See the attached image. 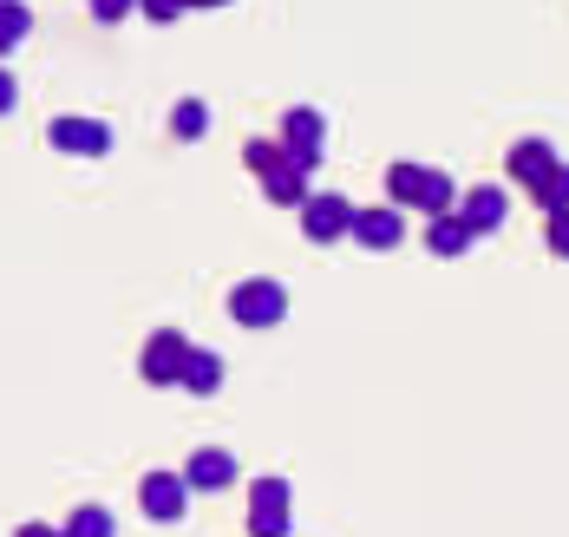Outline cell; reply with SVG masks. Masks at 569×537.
I'll list each match as a JSON object with an SVG mask.
<instances>
[{
	"mask_svg": "<svg viewBox=\"0 0 569 537\" xmlns=\"http://www.w3.org/2000/svg\"><path fill=\"white\" fill-rule=\"evenodd\" d=\"M282 315H288V289L276 276H249V282L229 289V321L236 328H276Z\"/></svg>",
	"mask_w": 569,
	"mask_h": 537,
	"instance_id": "6da1fadb",
	"label": "cell"
},
{
	"mask_svg": "<svg viewBox=\"0 0 569 537\" xmlns=\"http://www.w3.org/2000/svg\"><path fill=\"white\" fill-rule=\"evenodd\" d=\"M288 505H295V485L288 478H256L249 485V531L256 537H288L295 531V518H288Z\"/></svg>",
	"mask_w": 569,
	"mask_h": 537,
	"instance_id": "7a4b0ae2",
	"label": "cell"
},
{
	"mask_svg": "<svg viewBox=\"0 0 569 537\" xmlns=\"http://www.w3.org/2000/svg\"><path fill=\"white\" fill-rule=\"evenodd\" d=\"M183 360H190V341H183L177 328H158V335L144 341V355H138V374H144L151 387H177V380H183Z\"/></svg>",
	"mask_w": 569,
	"mask_h": 537,
	"instance_id": "3957f363",
	"label": "cell"
},
{
	"mask_svg": "<svg viewBox=\"0 0 569 537\" xmlns=\"http://www.w3.org/2000/svg\"><path fill=\"white\" fill-rule=\"evenodd\" d=\"M347 223H353V203L347 197H335V190H308L301 197V230H308V242H341Z\"/></svg>",
	"mask_w": 569,
	"mask_h": 537,
	"instance_id": "277c9868",
	"label": "cell"
},
{
	"mask_svg": "<svg viewBox=\"0 0 569 537\" xmlns=\"http://www.w3.org/2000/svg\"><path fill=\"white\" fill-rule=\"evenodd\" d=\"M321 138H328V119L315 106H295L282 119V151H288V165H301V171L321 165Z\"/></svg>",
	"mask_w": 569,
	"mask_h": 537,
	"instance_id": "5b68a950",
	"label": "cell"
},
{
	"mask_svg": "<svg viewBox=\"0 0 569 537\" xmlns=\"http://www.w3.org/2000/svg\"><path fill=\"white\" fill-rule=\"evenodd\" d=\"M47 145L66 158H106L112 151V125L106 119H53L47 125Z\"/></svg>",
	"mask_w": 569,
	"mask_h": 537,
	"instance_id": "8992f818",
	"label": "cell"
},
{
	"mask_svg": "<svg viewBox=\"0 0 569 537\" xmlns=\"http://www.w3.org/2000/svg\"><path fill=\"white\" fill-rule=\"evenodd\" d=\"M138 505H144L151 525H177L190 511V485H183V473H151L138 485Z\"/></svg>",
	"mask_w": 569,
	"mask_h": 537,
	"instance_id": "52a82bcc",
	"label": "cell"
},
{
	"mask_svg": "<svg viewBox=\"0 0 569 537\" xmlns=\"http://www.w3.org/2000/svg\"><path fill=\"white\" fill-rule=\"evenodd\" d=\"M347 237L360 242V249H399L406 242V217H399V203H380V210H353V223H347Z\"/></svg>",
	"mask_w": 569,
	"mask_h": 537,
	"instance_id": "ba28073f",
	"label": "cell"
},
{
	"mask_svg": "<svg viewBox=\"0 0 569 537\" xmlns=\"http://www.w3.org/2000/svg\"><path fill=\"white\" fill-rule=\"evenodd\" d=\"M458 217H465V230H471V237H491V230H505V217H511V197H505L498 183H478V190H465Z\"/></svg>",
	"mask_w": 569,
	"mask_h": 537,
	"instance_id": "9c48e42d",
	"label": "cell"
},
{
	"mask_svg": "<svg viewBox=\"0 0 569 537\" xmlns=\"http://www.w3.org/2000/svg\"><path fill=\"white\" fill-rule=\"evenodd\" d=\"M557 165H563V158H557V145H543V138H523V145H511V158H505V171H511L523 190H537Z\"/></svg>",
	"mask_w": 569,
	"mask_h": 537,
	"instance_id": "30bf717a",
	"label": "cell"
},
{
	"mask_svg": "<svg viewBox=\"0 0 569 537\" xmlns=\"http://www.w3.org/2000/svg\"><path fill=\"white\" fill-rule=\"evenodd\" d=\"M183 485H190V491H229V485H236V459H229L223 446H203V453H190Z\"/></svg>",
	"mask_w": 569,
	"mask_h": 537,
	"instance_id": "8fae6325",
	"label": "cell"
},
{
	"mask_svg": "<svg viewBox=\"0 0 569 537\" xmlns=\"http://www.w3.org/2000/svg\"><path fill=\"white\" fill-rule=\"evenodd\" d=\"M262 197H269V203H282V210H301V197H308V171L282 158L276 171H262Z\"/></svg>",
	"mask_w": 569,
	"mask_h": 537,
	"instance_id": "7c38bea8",
	"label": "cell"
},
{
	"mask_svg": "<svg viewBox=\"0 0 569 537\" xmlns=\"http://www.w3.org/2000/svg\"><path fill=\"white\" fill-rule=\"evenodd\" d=\"M426 249H432V256H446V262H452V256H465V249H471L465 217H458V210H439V217H432V230H426Z\"/></svg>",
	"mask_w": 569,
	"mask_h": 537,
	"instance_id": "4fadbf2b",
	"label": "cell"
},
{
	"mask_svg": "<svg viewBox=\"0 0 569 537\" xmlns=\"http://www.w3.org/2000/svg\"><path fill=\"white\" fill-rule=\"evenodd\" d=\"M177 387H190V394H217V387H223V355L190 348V360H183V380H177Z\"/></svg>",
	"mask_w": 569,
	"mask_h": 537,
	"instance_id": "5bb4252c",
	"label": "cell"
},
{
	"mask_svg": "<svg viewBox=\"0 0 569 537\" xmlns=\"http://www.w3.org/2000/svg\"><path fill=\"white\" fill-rule=\"evenodd\" d=\"M118 525H112V511L106 505H79L66 525H59V537H112Z\"/></svg>",
	"mask_w": 569,
	"mask_h": 537,
	"instance_id": "9a60e30c",
	"label": "cell"
},
{
	"mask_svg": "<svg viewBox=\"0 0 569 537\" xmlns=\"http://www.w3.org/2000/svg\"><path fill=\"white\" fill-rule=\"evenodd\" d=\"M27 33H33L27 7H20V0H0V53H13V47H20Z\"/></svg>",
	"mask_w": 569,
	"mask_h": 537,
	"instance_id": "2e32d148",
	"label": "cell"
},
{
	"mask_svg": "<svg viewBox=\"0 0 569 537\" xmlns=\"http://www.w3.org/2000/svg\"><path fill=\"white\" fill-rule=\"evenodd\" d=\"M282 158H288V151H282V138H249V145H242V165H249L256 178H262V171H276Z\"/></svg>",
	"mask_w": 569,
	"mask_h": 537,
	"instance_id": "e0dca14e",
	"label": "cell"
},
{
	"mask_svg": "<svg viewBox=\"0 0 569 537\" xmlns=\"http://www.w3.org/2000/svg\"><path fill=\"white\" fill-rule=\"evenodd\" d=\"M171 131L177 138H203V131H210V106H203V99H183L171 112Z\"/></svg>",
	"mask_w": 569,
	"mask_h": 537,
	"instance_id": "ac0fdd59",
	"label": "cell"
},
{
	"mask_svg": "<svg viewBox=\"0 0 569 537\" xmlns=\"http://www.w3.org/2000/svg\"><path fill=\"white\" fill-rule=\"evenodd\" d=\"M530 197H537L543 210H569V165H557V171H550V178L537 183Z\"/></svg>",
	"mask_w": 569,
	"mask_h": 537,
	"instance_id": "d6986e66",
	"label": "cell"
},
{
	"mask_svg": "<svg viewBox=\"0 0 569 537\" xmlns=\"http://www.w3.org/2000/svg\"><path fill=\"white\" fill-rule=\"evenodd\" d=\"M124 13H138V0H92V20L99 27H118Z\"/></svg>",
	"mask_w": 569,
	"mask_h": 537,
	"instance_id": "ffe728a7",
	"label": "cell"
},
{
	"mask_svg": "<svg viewBox=\"0 0 569 537\" xmlns=\"http://www.w3.org/2000/svg\"><path fill=\"white\" fill-rule=\"evenodd\" d=\"M138 13L164 27V20H177V13H183V0H138Z\"/></svg>",
	"mask_w": 569,
	"mask_h": 537,
	"instance_id": "44dd1931",
	"label": "cell"
},
{
	"mask_svg": "<svg viewBox=\"0 0 569 537\" xmlns=\"http://www.w3.org/2000/svg\"><path fill=\"white\" fill-rule=\"evenodd\" d=\"M550 249L569 262V210H550Z\"/></svg>",
	"mask_w": 569,
	"mask_h": 537,
	"instance_id": "7402d4cb",
	"label": "cell"
},
{
	"mask_svg": "<svg viewBox=\"0 0 569 537\" xmlns=\"http://www.w3.org/2000/svg\"><path fill=\"white\" fill-rule=\"evenodd\" d=\"M13 99H20V86H13V72L0 66V112H13Z\"/></svg>",
	"mask_w": 569,
	"mask_h": 537,
	"instance_id": "603a6c76",
	"label": "cell"
},
{
	"mask_svg": "<svg viewBox=\"0 0 569 537\" xmlns=\"http://www.w3.org/2000/svg\"><path fill=\"white\" fill-rule=\"evenodd\" d=\"M13 537H59V531H53V525H20Z\"/></svg>",
	"mask_w": 569,
	"mask_h": 537,
	"instance_id": "cb8c5ba5",
	"label": "cell"
},
{
	"mask_svg": "<svg viewBox=\"0 0 569 537\" xmlns=\"http://www.w3.org/2000/svg\"><path fill=\"white\" fill-rule=\"evenodd\" d=\"M190 7H229V0H190Z\"/></svg>",
	"mask_w": 569,
	"mask_h": 537,
	"instance_id": "d4e9b609",
	"label": "cell"
},
{
	"mask_svg": "<svg viewBox=\"0 0 569 537\" xmlns=\"http://www.w3.org/2000/svg\"><path fill=\"white\" fill-rule=\"evenodd\" d=\"M183 7H190V0H183Z\"/></svg>",
	"mask_w": 569,
	"mask_h": 537,
	"instance_id": "484cf974",
	"label": "cell"
}]
</instances>
